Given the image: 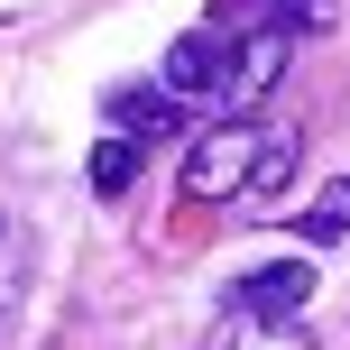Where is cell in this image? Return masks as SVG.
Instances as JSON below:
<instances>
[{"instance_id": "cell-1", "label": "cell", "mask_w": 350, "mask_h": 350, "mask_svg": "<svg viewBox=\"0 0 350 350\" xmlns=\"http://www.w3.org/2000/svg\"><path fill=\"white\" fill-rule=\"evenodd\" d=\"M258 148H267V129H249V120H221V129H203L193 139V157H185V203H230V193H249V166H258Z\"/></svg>"}, {"instance_id": "cell-2", "label": "cell", "mask_w": 350, "mask_h": 350, "mask_svg": "<svg viewBox=\"0 0 350 350\" xmlns=\"http://www.w3.org/2000/svg\"><path fill=\"white\" fill-rule=\"evenodd\" d=\"M286 55H295V37H286V28L221 37V65H212V92H203V102H221V111L267 102V92H277V74H286Z\"/></svg>"}, {"instance_id": "cell-3", "label": "cell", "mask_w": 350, "mask_h": 350, "mask_svg": "<svg viewBox=\"0 0 350 350\" xmlns=\"http://www.w3.org/2000/svg\"><path fill=\"white\" fill-rule=\"evenodd\" d=\"M212 37H249V28H286V37H323L332 28V0H212L203 18Z\"/></svg>"}, {"instance_id": "cell-4", "label": "cell", "mask_w": 350, "mask_h": 350, "mask_svg": "<svg viewBox=\"0 0 350 350\" xmlns=\"http://www.w3.org/2000/svg\"><path fill=\"white\" fill-rule=\"evenodd\" d=\"M102 111H111V139H129V148H139V139H166V129L185 120V102H175L166 83H111Z\"/></svg>"}, {"instance_id": "cell-5", "label": "cell", "mask_w": 350, "mask_h": 350, "mask_svg": "<svg viewBox=\"0 0 350 350\" xmlns=\"http://www.w3.org/2000/svg\"><path fill=\"white\" fill-rule=\"evenodd\" d=\"M212 350H323V341L304 332V314H249V304H230L212 323Z\"/></svg>"}, {"instance_id": "cell-6", "label": "cell", "mask_w": 350, "mask_h": 350, "mask_svg": "<svg viewBox=\"0 0 350 350\" xmlns=\"http://www.w3.org/2000/svg\"><path fill=\"white\" fill-rule=\"evenodd\" d=\"M304 295H314V267H304V258H277V267H249L230 304H249V314H304Z\"/></svg>"}, {"instance_id": "cell-7", "label": "cell", "mask_w": 350, "mask_h": 350, "mask_svg": "<svg viewBox=\"0 0 350 350\" xmlns=\"http://www.w3.org/2000/svg\"><path fill=\"white\" fill-rule=\"evenodd\" d=\"M295 129H267V148H258V166H249V203H267V193L286 185V175H295Z\"/></svg>"}, {"instance_id": "cell-8", "label": "cell", "mask_w": 350, "mask_h": 350, "mask_svg": "<svg viewBox=\"0 0 350 350\" xmlns=\"http://www.w3.org/2000/svg\"><path fill=\"white\" fill-rule=\"evenodd\" d=\"M304 240H323V249L350 240V175H332V185L314 193V212H304Z\"/></svg>"}, {"instance_id": "cell-9", "label": "cell", "mask_w": 350, "mask_h": 350, "mask_svg": "<svg viewBox=\"0 0 350 350\" xmlns=\"http://www.w3.org/2000/svg\"><path fill=\"white\" fill-rule=\"evenodd\" d=\"M129 185H139V148L102 139V148H92V193H129Z\"/></svg>"}, {"instance_id": "cell-10", "label": "cell", "mask_w": 350, "mask_h": 350, "mask_svg": "<svg viewBox=\"0 0 350 350\" xmlns=\"http://www.w3.org/2000/svg\"><path fill=\"white\" fill-rule=\"evenodd\" d=\"M18 295H28V258H18V240H0V332L18 323Z\"/></svg>"}, {"instance_id": "cell-11", "label": "cell", "mask_w": 350, "mask_h": 350, "mask_svg": "<svg viewBox=\"0 0 350 350\" xmlns=\"http://www.w3.org/2000/svg\"><path fill=\"white\" fill-rule=\"evenodd\" d=\"M0 240H10V212H0Z\"/></svg>"}]
</instances>
